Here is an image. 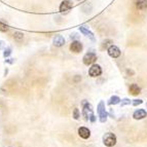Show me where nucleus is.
<instances>
[{"instance_id": "nucleus-1", "label": "nucleus", "mask_w": 147, "mask_h": 147, "mask_svg": "<svg viewBox=\"0 0 147 147\" xmlns=\"http://www.w3.org/2000/svg\"><path fill=\"white\" fill-rule=\"evenodd\" d=\"M82 115L86 118V120H90L92 123H95L96 117L94 114L93 106L91 103H88V101H82Z\"/></svg>"}, {"instance_id": "nucleus-2", "label": "nucleus", "mask_w": 147, "mask_h": 147, "mask_svg": "<svg viewBox=\"0 0 147 147\" xmlns=\"http://www.w3.org/2000/svg\"><path fill=\"white\" fill-rule=\"evenodd\" d=\"M117 142L116 136L113 133H106L103 136V143L107 147H113Z\"/></svg>"}, {"instance_id": "nucleus-3", "label": "nucleus", "mask_w": 147, "mask_h": 147, "mask_svg": "<svg viewBox=\"0 0 147 147\" xmlns=\"http://www.w3.org/2000/svg\"><path fill=\"white\" fill-rule=\"evenodd\" d=\"M97 112H98V115H99V117H100L101 123H105L106 120H107L108 114H107V111H106V108H105V103H104L103 101H100V103L98 104Z\"/></svg>"}, {"instance_id": "nucleus-4", "label": "nucleus", "mask_w": 147, "mask_h": 147, "mask_svg": "<svg viewBox=\"0 0 147 147\" xmlns=\"http://www.w3.org/2000/svg\"><path fill=\"white\" fill-rule=\"evenodd\" d=\"M88 74L91 77H97V76H100L102 74V68H101L100 65L98 64H94L92 65V67L88 70Z\"/></svg>"}, {"instance_id": "nucleus-5", "label": "nucleus", "mask_w": 147, "mask_h": 147, "mask_svg": "<svg viewBox=\"0 0 147 147\" xmlns=\"http://www.w3.org/2000/svg\"><path fill=\"white\" fill-rule=\"evenodd\" d=\"M84 64L88 66V65H92V64L95 63V61L97 60V55L95 53H88V54L84 55Z\"/></svg>"}, {"instance_id": "nucleus-6", "label": "nucleus", "mask_w": 147, "mask_h": 147, "mask_svg": "<svg viewBox=\"0 0 147 147\" xmlns=\"http://www.w3.org/2000/svg\"><path fill=\"white\" fill-rule=\"evenodd\" d=\"M107 52H108V55H109L111 58H113V59H116V58H118V57L120 56L119 47H116V45H113V44L108 47Z\"/></svg>"}, {"instance_id": "nucleus-7", "label": "nucleus", "mask_w": 147, "mask_h": 147, "mask_svg": "<svg viewBox=\"0 0 147 147\" xmlns=\"http://www.w3.org/2000/svg\"><path fill=\"white\" fill-rule=\"evenodd\" d=\"M70 51L73 53H76V54H78L82 51V43L78 40H74L72 41V43L70 44Z\"/></svg>"}, {"instance_id": "nucleus-8", "label": "nucleus", "mask_w": 147, "mask_h": 147, "mask_svg": "<svg viewBox=\"0 0 147 147\" xmlns=\"http://www.w3.org/2000/svg\"><path fill=\"white\" fill-rule=\"evenodd\" d=\"M73 6V3L71 1H69V0H64L63 2L61 3L60 5V11L61 12H65V11H68L70 10Z\"/></svg>"}, {"instance_id": "nucleus-9", "label": "nucleus", "mask_w": 147, "mask_h": 147, "mask_svg": "<svg viewBox=\"0 0 147 147\" xmlns=\"http://www.w3.org/2000/svg\"><path fill=\"white\" fill-rule=\"evenodd\" d=\"M78 135L82 139H88L90 136H91V131L88 130V127H81L78 129Z\"/></svg>"}, {"instance_id": "nucleus-10", "label": "nucleus", "mask_w": 147, "mask_h": 147, "mask_svg": "<svg viewBox=\"0 0 147 147\" xmlns=\"http://www.w3.org/2000/svg\"><path fill=\"white\" fill-rule=\"evenodd\" d=\"M146 116H147V113L144 109H138V110H136L135 112L133 113V117L138 120L143 119V118H145Z\"/></svg>"}, {"instance_id": "nucleus-11", "label": "nucleus", "mask_w": 147, "mask_h": 147, "mask_svg": "<svg viewBox=\"0 0 147 147\" xmlns=\"http://www.w3.org/2000/svg\"><path fill=\"white\" fill-rule=\"evenodd\" d=\"M53 42H54L55 47H63L64 44H65V38H64L62 35H56V36L54 37V40H53Z\"/></svg>"}, {"instance_id": "nucleus-12", "label": "nucleus", "mask_w": 147, "mask_h": 147, "mask_svg": "<svg viewBox=\"0 0 147 147\" xmlns=\"http://www.w3.org/2000/svg\"><path fill=\"white\" fill-rule=\"evenodd\" d=\"M129 91H130V93L132 94V95H139L140 93H141V88H140V86H138V84H133L130 86V88H129Z\"/></svg>"}, {"instance_id": "nucleus-13", "label": "nucleus", "mask_w": 147, "mask_h": 147, "mask_svg": "<svg viewBox=\"0 0 147 147\" xmlns=\"http://www.w3.org/2000/svg\"><path fill=\"white\" fill-rule=\"evenodd\" d=\"M79 30H80V32L82 33V34H84L86 36H88V38H91V39L93 40V41L95 40V36H94L93 32H91L88 29H86V27H84V26H82V27L79 28Z\"/></svg>"}, {"instance_id": "nucleus-14", "label": "nucleus", "mask_w": 147, "mask_h": 147, "mask_svg": "<svg viewBox=\"0 0 147 147\" xmlns=\"http://www.w3.org/2000/svg\"><path fill=\"white\" fill-rule=\"evenodd\" d=\"M136 6L139 10H144L147 8V0H137Z\"/></svg>"}, {"instance_id": "nucleus-15", "label": "nucleus", "mask_w": 147, "mask_h": 147, "mask_svg": "<svg viewBox=\"0 0 147 147\" xmlns=\"http://www.w3.org/2000/svg\"><path fill=\"white\" fill-rule=\"evenodd\" d=\"M120 101L121 100L119 99V97H117V96H113V97H111L110 98L108 104H109V105H116V104L120 103Z\"/></svg>"}, {"instance_id": "nucleus-16", "label": "nucleus", "mask_w": 147, "mask_h": 147, "mask_svg": "<svg viewBox=\"0 0 147 147\" xmlns=\"http://www.w3.org/2000/svg\"><path fill=\"white\" fill-rule=\"evenodd\" d=\"M23 37H24V34L21 33V32H16L15 34H13V38H15V40H17V41H21V40L23 39Z\"/></svg>"}, {"instance_id": "nucleus-17", "label": "nucleus", "mask_w": 147, "mask_h": 147, "mask_svg": "<svg viewBox=\"0 0 147 147\" xmlns=\"http://www.w3.org/2000/svg\"><path fill=\"white\" fill-rule=\"evenodd\" d=\"M8 29H9V27H8L7 25L4 24V23L0 22V31L1 32H7Z\"/></svg>"}, {"instance_id": "nucleus-18", "label": "nucleus", "mask_w": 147, "mask_h": 147, "mask_svg": "<svg viewBox=\"0 0 147 147\" xmlns=\"http://www.w3.org/2000/svg\"><path fill=\"white\" fill-rule=\"evenodd\" d=\"M73 117H74V119H79V117H80V115H79V110L77 109V108H75L73 110Z\"/></svg>"}, {"instance_id": "nucleus-19", "label": "nucleus", "mask_w": 147, "mask_h": 147, "mask_svg": "<svg viewBox=\"0 0 147 147\" xmlns=\"http://www.w3.org/2000/svg\"><path fill=\"white\" fill-rule=\"evenodd\" d=\"M10 54H11V49H10V47H6V49H4V53H3V57H4V58H7Z\"/></svg>"}, {"instance_id": "nucleus-20", "label": "nucleus", "mask_w": 147, "mask_h": 147, "mask_svg": "<svg viewBox=\"0 0 147 147\" xmlns=\"http://www.w3.org/2000/svg\"><path fill=\"white\" fill-rule=\"evenodd\" d=\"M120 103H121V106L129 105V104H131V100H129V99H123V100L120 101Z\"/></svg>"}, {"instance_id": "nucleus-21", "label": "nucleus", "mask_w": 147, "mask_h": 147, "mask_svg": "<svg viewBox=\"0 0 147 147\" xmlns=\"http://www.w3.org/2000/svg\"><path fill=\"white\" fill-rule=\"evenodd\" d=\"M142 103H143V101H142V100H140V99H139V100H134V101L132 102V104H133L134 106H138V105H140V104H142Z\"/></svg>"}, {"instance_id": "nucleus-22", "label": "nucleus", "mask_w": 147, "mask_h": 147, "mask_svg": "<svg viewBox=\"0 0 147 147\" xmlns=\"http://www.w3.org/2000/svg\"><path fill=\"white\" fill-rule=\"evenodd\" d=\"M3 47H4V41L0 40V49H2Z\"/></svg>"}, {"instance_id": "nucleus-23", "label": "nucleus", "mask_w": 147, "mask_h": 147, "mask_svg": "<svg viewBox=\"0 0 147 147\" xmlns=\"http://www.w3.org/2000/svg\"><path fill=\"white\" fill-rule=\"evenodd\" d=\"M5 62H7V63H13V59H8V60H6Z\"/></svg>"}]
</instances>
